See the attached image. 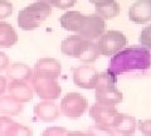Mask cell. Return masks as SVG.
<instances>
[{
    "mask_svg": "<svg viewBox=\"0 0 151 136\" xmlns=\"http://www.w3.org/2000/svg\"><path fill=\"white\" fill-rule=\"evenodd\" d=\"M151 68V50L144 45H132L113 54L108 62L107 72L119 77L126 73L147 72Z\"/></svg>",
    "mask_w": 151,
    "mask_h": 136,
    "instance_id": "obj_1",
    "label": "cell"
},
{
    "mask_svg": "<svg viewBox=\"0 0 151 136\" xmlns=\"http://www.w3.org/2000/svg\"><path fill=\"white\" fill-rule=\"evenodd\" d=\"M59 23L63 29L91 40L98 39L106 29L105 19L96 13L86 15L79 12H68L59 18Z\"/></svg>",
    "mask_w": 151,
    "mask_h": 136,
    "instance_id": "obj_2",
    "label": "cell"
},
{
    "mask_svg": "<svg viewBox=\"0 0 151 136\" xmlns=\"http://www.w3.org/2000/svg\"><path fill=\"white\" fill-rule=\"evenodd\" d=\"M60 50L64 55L77 58L83 63H92L100 55L97 43L78 34L67 37L60 44Z\"/></svg>",
    "mask_w": 151,
    "mask_h": 136,
    "instance_id": "obj_3",
    "label": "cell"
},
{
    "mask_svg": "<svg viewBox=\"0 0 151 136\" xmlns=\"http://www.w3.org/2000/svg\"><path fill=\"white\" fill-rule=\"evenodd\" d=\"M117 77L112 76L111 73H98L97 83H96V102L105 106H116L122 102L124 95L117 88Z\"/></svg>",
    "mask_w": 151,
    "mask_h": 136,
    "instance_id": "obj_4",
    "label": "cell"
},
{
    "mask_svg": "<svg viewBox=\"0 0 151 136\" xmlns=\"http://www.w3.org/2000/svg\"><path fill=\"white\" fill-rule=\"evenodd\" d=\"M52 13V5L48 3L37 1L22 9L18 14V25L23 30H34L39 28Z\"/></svg>",
    "mask_w": 151,
    "mask_h": 136,
    "instance_id": "obj_5",
    "label": "cell"
},
{
    "mask_svg": "<svg viewBox=\"0 0 151 136\" xmlns=\"http://www.w3.org/2000/svg\"><path fill=\"white\" fill-rule=\"evenodd\" d=\"M32 87L34 90V93L40 100L54 101L60 97L62 87L58 83V78L50 74L34 72L32 78Z\"/></svg>",
    "mask_w": 151,
    "mask_h": 136,
    "instance_id": "obj_6",
    "label": "cell"
},
{
    "mask_svg": "<svg viewBox=\"0 0 151 136\" xmlns=\"http://www.w3.org/2000/svg\"><path fill=\"white\" fill-rule=\"evenodd\" d=\"M127 44V38L124 33L119 30H108L98 38L97 40V48L98 52L102 55L112 57L113 54L120 52L125 48Z\"/></svg>",
    "mask_w": 151,
    "mask_h": 136,
    "instance_id": "obj_7",
    "label": "cell"
},
{
    "mask_svg": "<svg viewBox=\"0 0 151 136\" xmlns=\"http://www.w3.org/2000/svg\"><path fill=\"white\" fill-rule=\"evenodd\" d=\"M88 106L87 100L81 93L70 92L67 93L60 101V112L68 119H78L82 117Z\"/></svg>",
    "mask_w": 151,
    "mask_h": 136,
    "instance_id": "obj_8",
    "label": "cell"
},
{
    "mask_svg": "<svg viewBox=\"0 0 151 136\" xmlns=\"http://www.w3.org/2000/svg\"><path fill=\"white\" fill-rule=\"evenodd\" d=\"M119 115L120 112L116 110L115 106H105L97 104V102L89 109V117L94 121V124L108 129L113 127Z\"/></svg>",
    "mask_w": 151,
    "mask_h": 136,
    "instance_id": "obj_9",
    "label": "cell"
},
{
    "mask_svg": "<svg viewBox=\"0 0 151 136\" xmlns=\"http://www.w3.org/2000/svg\"><path fill=\"white\" fill-rule=\"evenodd\" d=\"M98 78L96 68L89 64L79 65L73 71V83L84 90H94Z\"/></svg>",
    "mask_w": 151,
    "mask_h": 136,
    "instance_id": "obj_10",
    "label": "cell"
},
{
    "mask_svg": "<svg viewBox=\"0 0 151 136\" xmlns=\"http://www.w3.org/2000/svg\"><path fill=\"white\" fill-rule=\"evenodd\" d=\"M6 91L12 97H14L22 104H27V102L32 101L33 95H34L32 83L25 81H10V83H8Z\"/></svg>",
    "mask_w": 151,
    "mask_h": 136,
    "instance_id": "obj_11",
    "label": "cell"
},
{
    "mask_svg": "<svg viewBox=\"0 0 151 136\" xmlns=\"http://www.w3.org/2000/svg\"><path fill=\"white\" fill-rule=\"evenodd\" d=\"M129 18L132 23L142 24L151 20V0H137L129 9Z\"/></svg>",
    "mask_w": 151,
    "mask_h": 136,
    "instance_id": "obj_12",
    "label": "cell"
},
{
    "mask_svg": "<svg viewBox=\"0 0 151 136\" xmlns=\"http://www.w3.org/2000/svg\"><path fill=\"white\" fill-rule=\"evenodd\" d=\"M34 115L38 120L43 121V122H52L59 117L60 109L53 101L42 100V102L37 104L34 107Z\"/></svg>",
    "mask_w": 151,
    "mask_h": 136,
    "instance_id": "obj_13",
    "label": "cell"
},
{
    "mask_svg": "<svg viewBox=\"0 0 151 136\" xmlns=\"http://www.w3.org/2000/svg\"><path fill=\"white\" fill-rule=\"evenodd\" d=\"M6 76L10 81H25L32 82L34 71L25 63H12L6 68Z\"/></svg>",
    "mask_w": 151,
    "mask_h": 136,
    "instance_id": "obj_14",
    "label": "cell"
},
{
    "mask_svg": "<svg viewBox=\"0 0 151 136\" xmlns=\"http://www.w3.org/2000/svg\"><path fill=\"white\" fill-rule=\"evenodd\" d=\"M136 127H137V121L135 117L126 114H120L116 119V122L113 125L112 130L120 135H132L135 134Z\"/></svg>",
    "mask_w": 151,
    "mask_h": 136,
    "instance_id": "obj_15",
    "label": "cell"
},
{
    "mask_svg": "<svg viewBox=\"0 0 151 136\" xmlns=\"http://www.w3.org/2000/svg\"><path fill=\"white\" fill-rule=\"evenodd\" d=\"M33 71L50 74V76H54L58 78L60 76V73H62V65L54 58H42L35 63V67Z\"/></svg>",
    "mask_w": 151,
    "mask_h": 136,
    "instance_id": "obj_16",
    "label": "cell"
},
{
    "mask_svg": "<svg viewBox=\"0 0 151 136\" xmlns=\"http://www.w3.org/2000/svg\"><path fill=\"white\" fill-rule=\"evenodd\" d=\"M23 111V104L10 95L0 96V114L5 116H18Z\"/></svg>",
    "mask_w": 151,
    "mask_h": 136,
    "instance_id": "obj_17",
    "label": "cell"
},
{
    "mask_svg": "<svg viewBox=\"0 0 151 136\" xmlns=\"http://www.w3.org/2000/svg\"><path fill=\"white\" fill-rule=\"evenodd\" d=\"M18 42L15 29L6 22H0V47L10 48Z\"/></svg>",
    "mask_w": 151,
    "mask_h": 136,
    "instance_id": "obj_18",
    "label": "cell"
},
{
    "mask_svg": "<svg viewBox=\"0 0 151 136\" xmlns=\"http://www.w3.org/2000/svg\"><path fill=\"white\" fill-rule=\"evenodd\" d=\"M94 6H96V14L105 20L112 19V18H115L120 14V4L116 0H111V1L100 4V5H94Z\"/></svg>",
    "mask_w": 151,
    "mask_h": 136,
    "instance_id": "obj_19",
    "label": "cell"
},
{
    "mask_svg": "<svg viewBox=\"0 0 151 136\" xmlns=\"http://www.w3.org/2000/svg\"><path fill=\"white\" fill-rule=\"evenodd\" d=\"M6 136H33V131L32 129L27 127V126L22 124L13 122L8 130Z\"/></svg>",
    "mask_w": 151,
    "mask_h": 136,
    "instance_id": "obj_20",
    "label": "cell"
},
{
    "mask_svg": "<svg viewBox=\"0 0 151 136\" xmlns=\"http://www.w3.org/2000/svg\"><path fill=\"white\" fill-rule=\"evenodd\" d=\"M87 132L91 136H115V134H116L112 129L103 127V126L96 125V124L93 126H89L87 129Z\"/></svg>",
    "mask_w": 151,
    "mask_h": 136,
    "instance_id": "obj_21",
    "label": "cell"
},
{
    "mask_svg": "<svg viewBox=\"0 0 151 136\" xmlns=\"http://www.w3.org/2000/svg\"><path fill=\"white\" fill-rule=\"evenodd\" d=\"M139 42L141 45H144L145 48H147L149 50H151V24L145 27L140 33L139 37Z\"/></svg>",
    "mask_w": 151,
    "mask_h": 136,
    "instance_id": "obj_22",
    "label": "cell"
},
{
    "mask_svg": "<svg viewBox=\"0 0 151 136\" xmlns=\"http://www.w3.org/2000/svg\"><path fill=\"white\" fill-rule=\"evenodd\" d=\"M13 14V4L9 0H0V19L9 18Z\"/></svg>",
    "mask_w": 151,
    "mask_h": 136,
    "instance_id": "obj_23",
    "label": "cell"
},
{
    "mask_svg": "<svg viewBox=\"0 0 151 136\" xmlns=\"http://www.w3.org/2000/svg\"><path fill=\"white\" fill-rule=\"evenodd\" d=\"M65 134H67V130L64 127H60V126H50V127L45 129L40 136H65Z\"/></svg>",
    "mask_w": 151,
    "mask_h": 136,
    "instance_id": "obj_24",
    "label": "cell"
},
{
    "mask_svg": "<svg viewBox=\"0 0 151 136\" xmlns=\"http://www.w3.org/2000/svg\"><path fill=\"white\" fill-rule=\"evenodd\" d=\"M14 121L10 119V116H0V136H6L9 127L12 126Z\"/></svg>",
    "mask_w": 151,
    "mask_h": 136,
    "instance_id": "obj_25",
    "label": "cell"
},
{
    "mask_svg": "<svg viewBox=\"0 0 151 136\" xmlns=\"http://www.w3.org/2000/svg\"><path fill=\"white\" fill-rule=\"evenodd\" d=\"M76 3H77V0H52L50 5L58 8V9H69Z\"/></svg>",
    "mask_w": 151,
    "mask_h": 136,
    "instance_id": "obj_26",
    "label": "cell"
},
{
    "mask_svg": "<svg viewBox=\"0 0 151 136\" xmlns=\"http://www.w3.org/2000/svg\"><path fill=\"white\" fill-rule=\"evenodd\" d=\"M139 130L145 136H151V120H142L137 122Z\"/></svg>",
    "mask_w": 151,
    "mask_h": 136,
    "instance_id": "obj_27",
    "label": "cell"
},
{
    "mask_svg": "<svg viewBox=\"0 0 151 136\" xmlns=\"http://www.w3.org/2000/svg\"><path fill=\"white\" fill-rule=\"evenodd\" d=\"M9 64H10L9 57H8L5 53L0 52V72L6 71V68H8V65H9Z\"/></svg>",
    "mask_w": 151,
    "mask_h": 136,
    "instance_id": "obj_28",
    "label": "cell"
},
{
    "mask_svg": "<svg viewBox=\"0 0 151 136\" xmlns=\"http://www.w3.org/2000/svg\"><path fill=\"white\" fill-rule=\"evenodd\" d=\"M6 90H8V81L5 77L0 74V96H3Z\"/></svg>",
    "mask_w": 151,
    "mask_h": 136,
    "instance_id": "obj_29",
    "label": "cell"
},
{
    "mask_svg": "<svg viewBox=\"0 0 151 136\" xmlns=\"http://www.w3.org/2000/svg\"><path fill=\"white\" fill-rule=\"evenodd\" d=\"M65 136H91L87 131H67Z\"/></svg>",
    "mask_w": 151,
    "mask_h": 136,
    "instance_id": "obj_30",
    "label": "cell"
},
{
    "mask_svg": "<svg viewBox=\"0 0 151 136\" xmlns=\"http://www.w3.org/2000/svg\"><path fill=\"white\" fill-rule=\"evenodd\" d=\"M92 4L94 5H100V4H103V3H107V1H111V0H89Z\"/></svg>",
    "mask_w": 151,
    "mask_h": 136,
    "instance_id": "obj_31",
    "label": "cell"
},
{
    "mask_svg": "<svg viewBox=\"0 0 151 136\" xmlns=\"http://www.w3.org/2000/svg\"><path fill=\"white\" fill-rule=\"evenodd\" d=\"M37 1H43V3H48V4H50L52 0H37Z\"/></svg>",
    "mask_w": 151,
    "mask_h": 136,
    "instance_id": "obj_32",
    "label": "cell"
},
{
    "mask_svg": "<svg viewBox=\"0 0 151 136\" xmlns=\"http://www.w3.org/2000/svg\"><path fill=\"white\" fill-rule=\"evenodd\" d=\"M121 136H132V135H121Z\"/></svg>",
    "mask_w": 151,
    "mask_h": 136,
    "instance_id": "obj_33",
    "label": "cell"
}]
</instances>
